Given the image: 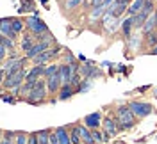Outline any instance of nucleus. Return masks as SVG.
Listing matches in <instances>:
<instances>
[{"label":"nucleus","mask_w":157,"mask_h":144,"mask_svg":"<svg viewBox=\"0 0 157 144\" xmlns=\"http://www.w3.org/2000/svg\"><path fill=\"white\" fill-rule=\"evenodd\" d=\"M56 134H57V137H59V144H68V142H71L70 141V134L66 132V128H57L56 130Z\"/></svg>","instance_id":"18"},{"label":"nucleus","mask_w":157,"mask_h":144,"mask_svg":"<svg viewBox=\"0 0 157 144\" xmlns=\"http://www.w3.org/2000/svg\"><path fill=\"white\" fill-rule=\"evenodd\" d=\"M48 43L50 41H39L38 45H32V46L25 52V57L27 59H32V57H38L41 52H45V50H48Z\"/></svg>","instance_id":"6"},{"label":"nucleus","mask_w":157,"mask_h":144,"mask_svg":"<svg viewBox=\"0 0 157 144\" xmlns=\"http://www.w3.org/2000/svg\"><path fill=\"white\" fill-rule=\"evenodd\" d=\"M36 137H38V144H47L50 142V132H39V134H36Z\"/></svg>","instance_id":"21"},{"label":"nucleus","mask_w":157,"mask_h":144,"mask_svg":"<svg viewBox=\"0 0 157 144\" xmlns=\"http://www.w3.org/2000/svg\"><path fill=\"white\" fill-rule=\"evenodd\" d=\"M25 77H27V71L21 68V69H18V71H14V73H11V75L6 77V80H4V87L13 89V87L20 86V84L23 82V78H25Z\"/></svg>","instance_id":"3"},{"label":"nucleus","mask_w":157,"mask_h":144,"mask_svg":"<svg viewBox=\"0 0 157 144\" xmlns=\"http://www.w3.org/2000/svg\"><path fill=\"white\" fill-rule=\"evenodd\" d=\"M150 54H152V55H157V45H155V46H154V50H152Z\"/></svg>","instance_id":"32"},{"label":"nucleus","mask_w":157,"mask_h":144,"mask_svg":"<svg viewBox=\"0 0 157 144\" xmlns=\"http://www.w3.org/2000/svg\"><path fill=\"white\" fill-rule=\"evenodd\" d=\"M141 29H143V34H145V36H148L150 32H154V30L157 29L155 14H152V16H148V20H147V21H145V25H143Z\"/></svg>","instance_id":"15"},{"label":"nucleus","mask_w":157,"mask_h":144,"mask_svg":"<svg viewBox=\"0 0 157 144\" xmlns=\"http://www.w3.org/2000/svg\"><path fill=\"white\" fill-rule=\"evenodd\" d=\"M63 84V80H61V75L57 73H54V75H50V77H47V86H48V91L50 93H57L59 86Z\"/></svg>","instance_id":"10"},{"label":"nucleus","mask_w":157,"mask_h":144,"mask_svg":"<svg viewBox=\"0 0 157 144\" xmlns=\"http://www.w3.org/2000/svg\"><path fill=\"white\" fill-rule=\"evenodd\" d=\"M134 112H132V109L130 105H123L120 107L116 110V121H118V126L121 128V130H127V128H132L134 126Z\"/></svg>","instance_id":"1"},{"label":"nucleus","mask_w":157,"mask_h":144,"mask_svg":"<svg viewBox=\"0 0 157 144\" xmlns=\"http://www.w3.org/2000/svg\"><path fill=\"white\" fill-rule=\"evenodd\" d=\"M88 87H89V84H88V82H82V84H80V87H78V93H82V91H86Z\"/></svg>","instance_id":"31"},{"label":"nucleus","mask_w":157,"mask_h":144,"mask_svg":"<svg viewBox=\"0 0 157 144\" xmlns=\"http://www.w3.org/2000/svg\"><path fill=\"white\" fill-rule=\"evenodd\" d=\"M32 45H34V39H32V36L25 34V36H23V41H21V50H25V52H27Z\"/></svg>","instance_id":"20"},{"label":"nucleus","mask_w":157,"mask_h":144,"mask_svg":"<svg viewBox=\"0 0 157 144\" xmlns=\"http://www.w3.org/2000/svg\"><path fill=\"white\" fill-rule=\"evenodd\" d=\"M50 142H52V144H59V137H57L56 132H54V134H50Z\"/></svg>","instance_id":"30"},{"label":"nucleus","mask_w":157,"mask_h":144,"mask_svg":"<svg viewBox=\"0 0 157 144\" xmlns=\"http://www.w3.org/2000/svg\"><path fill=\"white\" fill-rule=\"evenodd\" d=\"M6 54H7V48L0 43V59H2V61H4V57H6Z\"/></svg>","instance_id":"29"},{"label":"nucleus","mask_w":157,"mask_h":144,"mask_svg":"<svg viewBox=\"0 0 157 144\" xmlns=\"http://www.w3.org/2000/svg\"><path fill=\"white\" fill-rule=\"evenodd\" d=\"M16 142L25 144V142H29V139L25 137V134H18V135H16Z\"/></svg>","instance_id":"27"},{"label":"nucleus","mask_w":157,"mask_h":144,"mask_svg":"<svg viewBox=\"0 0 157 144\" xmlns=\"http://www.w3.org/2000/svg\"><path fill=\"white\" fill-rule=\"evenodd\" d=\"M145 2H147V0H134V2L128 6V14H137V13H141L143 7H145Z\"/></svg>","instance_id":"16"},{"label":"nucleus","mask_w":157,"mask_h":144,"mask_svg":"<svg viewBox=\"0 0 157 144\" xmlns=\"http://www.w3.org/2000/svg\"><path fill=\"white\" fill-rule=\"evenodd\" d=\"M2 102H7V103H16V100L14 98H11L7 94H2Z\"/></svg>","instance_id":"28"},{"label":"nucleus","mask_w":157,"mask_h":144,"mask_svg":"<svg viewBox=\"0 0 157 144\" xmlns=\"http://www.w3.org/2000/svg\"><path fill=\"white\" fill-rule=\"evenodd\" d=\"M11 25H13V29L16 30V32H21L23 30V21L21 20H11Z\"/></svg>","instance_id":"24"},{"label":"nucleus","mask_w":157,"mask_h":144,"mask_svg":"<svg viewBox=\"0 0 157 144\" xmlns=\"http://www.w3.org/2000/svg\"><path fill=\"white\" fill-rule=\"evenodd\" d=\"M93 139H95V142H107L111 137H109L105 132H104V134H102V132H97V128H95V130H93Z\"/></svg>","instance_id":"19"},{"label":"nucleus","mask_w":157,"mask_h":144,"mask_svg":"<svg viewBox=\"0 0 157 144\" xmlns=\"http://www.w3.org/2000/svg\"><path fill=\"white\" fill-rule=\"evenodd\" d=\"M57 71H59V66H57V64H52V66L45 68V78L50 77V75H54V73H57Z\"/></svg>","instance_id":"23"},{"label":"nucleus","mask_w":157,"mask_h":144,"mask_svg":"<svg viewBox=\"0 0 157 144\" xmlns=\"http://www.w3.org/2000/svg\"><path fill=\"white\" fill-rule=\"evenodd\" d=\"M59 50H61V48L59 46H56L54 48V50H45V52H41V54H39L38 57H34V61H36V64H43V62H45V61H48L50 57H52V55H56V54H57Z\"/></svg>","instance_id":"14"},{"label":"nucleus","mask_w":157,"mask_h":144,"mask_svg":"<svg viewBox=\"0 0 157 144\" xmlns=\"http://www.w3.org/2000/svg\"><path fill=\"white\" fill-rule=\"evenodd\" d=\"M130 109H132V112H134L137 117H147V116L152 114V105L143 103V102H132V103H130Z\"/></svg>","instance_id":"5"},{"label":"nucleus","mask_w":157,"mask_h":144,"mask_svg":"<svg viewBox=\"0 0 157 144\" xmlns=\"http://www.w3.org/2000/svg\"><path fill=\"white\" fill-rule=\"evenodd\" d=\"M148 45H152V46H155L157 45V32L155 30H154V32H150V34H148Z\"/></svg>","instance_id":"25"},{"label":"nucleus","mask_w":157,"mask_h":144,"mask_svg":"<svg viewBox=\"0 0 157 144\" xmlns=\"http://www.w3.org/2000/svg\"><path fill=\"white\" fill-rule=\"evenodd\" d=\"M70 141L75 144V142H82V139H80V134H78V126H73V130L70 132Z\"/></svg>","instance_id":"22"},{"label":"nucleus","mask_w":157,"mask_h":144,"mask_svg":"<svg viewBox=\"0 0 157 144\" xmlns=\"http://www.w3.org/2000/svg\"><path fill=\"white\" fill-rule=\"evenodd\" d=\"M23 62H25V59H13V61H9L6 66L2 68L7 75H11V73H14V71H18V69H21V66H23Z\"/></svg>","instance_id":"11"},{"label":"nucleus","mask_w":157,"mask_h":144,"mask_svg":"<svg viewBox=\"0 0 157 144\" xmlns=\"http://www.w3.org/2000/svg\"><path fill=\"white\" fill-rule=\"evenodd\" d=\"M91 128H88L86 125H78V134H80V139L82 142H95L93 139V132H89Z\"/></svg>","instance_id":"13"},{"label":"nucleus","mask_w":157,"mask_h":144,"mask_svg":"<svg viewBox=\"0 0 157 144\" xmlns=\"http://www.w3.org/2000/svg\"><path fill=\"white\" fill-rule=\"evenodd\" d=\"M100 123H102V116H100V112H93V114H88L86 117H84V125L88 126V128H91V130L98 128Z\"/></svg>","instance_id":"8"},{"label":"nucleus","mask_w":157,"mask_h":144,"mask_svg":"<svg viewBox=\"0 0 157 144\" xmlns=\"http://www.w3.org/2000/svg\"><path fill=\"white\" fill-rule=\"evenodd\" d=\"M154 14H155V21H157V7H155V13H154Z\"/></svg>","instance_id":"34"},{"label":"nucleus","mask_w":157,"mask_h":144,"mask_svg":"<svg viewBox=\"0 0 157 144\" xmlns=\"http://www.w3.org/2000/svg\"><path fill=\"white\" fill-rule=\"evenodd\" d=\"M47 89H45V84L41 82V80H38L34 86H32V89H30L29 96H27V103H41L43 100H45V93Z\"/></svg>","instance_id":"2"},{"label":"nucleus","mask_w":157,"mask_h":144,"mask_svg":"<svg viewBox=\"0 0 157 144\" xmlns=\"http://www.w3.org/2000/svg\"><path fill=\"white\" fill-rule=\"evenodd\" d=\"M41 4H43V6H47V4H48V0H41Z\"/></svg>","instance_id":"33"},{"label":"nucleus","mask_w":157,"mask_h":144,"mask_svg":"<svg viewBox=\"0 0 157 144\" xmlns=\"http://www.w3.org/2000/svg\"><path fill=\"white\" fill-rule=\"evenodd\" d=\"M25 25H27V29H29L30 32H34V34H43V32H47L45 21H41L36 14H32L30 18L25 20Z\"/></svg>","instance_id":"4"},{"label":"nucleus","mask_w":157,"mask_h":144,"mask_svg":"<svg viewBox=\"0 0 157 144\" xmlns=\"http://www.w3.org/2000/svg\"><path fill=\"white\" fill-rule=\"evenodd\" d=\"M73 94H75V84L68 82V84H63L61 86V93H59V98L61 100H68Z\"/></svg>","instance_id":"12"},{"label":"nucleus","mask_w":157,"mask_h":144,"mask_svg":"<svg viewBox=\"0 0 157 144\" xmlns=\"http://www.w3.org/2000/svg\"><path fill=\"white\" fill-rule=\"evenodd\" d=\"M130 27H134V14H130L127 20H123V25H121V30L125 34V38H130Z\"/></svg>","instance_id":"17"},{"label":"nucleus","mask_w":157,"mask_h":144,"mask_svg":"<svg viewBox=\"0 0 157 144\" xmlns=\"http://www.w3.org/2000/svg\"><path fill=\"white\" fill-rule=\"evenodd\" d=\"M2 23H0V32H2V36H7L11 39H16V30L13 29V25H11V18H2L0 20Z\"/></svg>","instance_id":"7"},{"label":"nucleus","mask_w":157,"mask_h":144,"mask_svg":"<svg viewBox=\"0 0 157 144\" xmlns=\"http://www.w3.org/2000/svg\"><path fill=\"white\" fill-rule=\"evenodd\" d=\"M80 2H82V0H68V2H66V9H73V7H77Z\"/></svg>","instance_id":"26"},{"label":"nucleus","mask_w":157,"mask_h":144,"mask_svg":"<svg viewBox=\"0 0 157 144\" xmlns=\"http://www.w3.org/2000/svg\"><path fill=\"white\" fill-rule=\"evenodd\" d=\"M118 121H114L113 117H105L104 119V132L109 135V137H114L118 134Z\"/></svg>","instance_id":"9"}]
</instances>
